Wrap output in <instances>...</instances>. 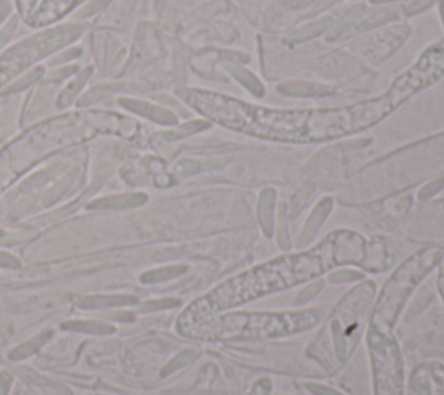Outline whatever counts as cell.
Here are the masks:
<instances>
[{
	"label": "cell",
	"instance_id": "cell-1",
	"mask_svg": "<svg viewBox=\"0 0 444 395\" xmlns=\"http://www.w3.org/2000/svg\"><path fill=\"white\" fill-rule=\"evenodd\" d=\"M184 99L210 120L262 139L285 142L332 141L361 132L384 120L396 108L389 94L342 109L278 112L257 108L207 90H186Z\"/></svg>",
	"mask_w": 444,
	"mask_h": 395
},
{
	"label": "cell",
	"instance_id": "cell-4",
	"mask_svg": "<svg viewBox=\"0 0 444 395\" xmlns=\"http://www.w3.org/2000/svg\"><path fill=\"white\" fill-rule=\"evenodd\" d=\"M443 255L444 248H423L404 260L392 272L391 278L382 286L379 298L375 300L370 325H368L370 330L377 331V333H392L394 331L401 310L406 305L408 298L413 295L416 286L431 274L432 269L439 266Z\"/></svg>",
	"mask_w": 444,
	"mask_h": 395
},
{
	"label": "cell",
	"instance_id": "cell-29",
	"mask_svg": "<svg viewBox=\"0 0 444 395\" xmlns=\"http://www.w3.org/2000/svg\"><path fill=\"white\" fill-rule=\"evenodd\" d=\"M200 170H203L202 163L195 160H183L178 165V172L183 173V175H193V173H198Z\"/></svg>",
	"mask_w": 444,
	"mask_h": 395
},
{
	"label": "cell",
	"instance_id": "cell-22",
	"mask_svg": "<svg viewBox=\"0 0 444 395\" xmlns=\"http://www.w3.org/2000/svg\"><path fill=\"white\" fill-rule=\"evenodd\" d=\"M89 75H90V70L85 71V73H82L80 77L77 78V80L70 82V85L66 87L65 92L61 94L60 101H58V106H60V108H65V106H68L70 102H72V99L75 97V94H77L78 90H80L82 87H84L85 80H87V78H89Z\"/></svg>",
	"mask_w": 444,
	"mask_h": 395
},
{
	"label": "cell",
	"instance_id": "cell-8",
	"mask_svg": "<svg viewBox=\"0 0 444 395\" xmlns=\"http://www.w3.org/2000/svg\"><path fill=\"white\" fill-rule=\"evenodd\" d=\"M332 208H333L332 198H323V200L314 207V210L311 212V215H309L304 229H302V232L298 234L297 243L298 248H305L314 238H316L318 231H320L321 226L325 224V220L328 219V215L332 213Z\"/></svg>",
	"mask_w": 444,
	"mask_h": 395
},
{
	"label": "cell",
	"instance_id": "cell-38",
	"mask_svg": "<svg viewBox=\"0 0 444 395\" xmlns=\"http://www.w3.org/2000/svg\"><path fill=\"white\" fill-rule=\"evenodd\" d=\"M439 6H441V19L444 23V0H439Z\"/></svg>",
	"mask_w": 444,
	"mask_h": 395
},
{
	"label": "cell",
	"instance_id": "cell-34",
	"mask_svg": "<svg viewBox=\"0 0 444 395\" xmlns=\"http://www.w3.org/2000/svg\"><path fill=\"white\" fill-rule=\"evenodd\" d=\"M438 288H439V295H441L443 302H444V255L439 262V279H438Z\"/></svg>",
	"mask_w": 444,
	"mask_h": 395
},
{
	"label": "cell",
	"instance_id": "cell-11",
	"mask_svg": "<svg viewBox=\"0 0 444 395\" xmlns=\"http://www.w3.org/2000/svg\"><path fill=\"white\" fill-rule=\"evenodd\" d=\"M222 65H224V68L229 71L234 78H237L239 84L245 87V89H249L250 92L255 94L257 97L264 96V87H262L261 80H259L254 73H250L249 70L243 68L242 65H238L233 58H229V59L224 58Z\"/></svg>",
	"mask_w": 444,
	"mask_h": 395
},
{
	"label": "cell",
	"instance_id": "cell-37",
	"mask_svg": "<svg viewBox=\"0 0 444 395\" xmlns=\"http://www.w3.org/2000/svg\"><path fill=\"white\" fill-rule=\"evenodd\" d=\"M6 14H7V4L4 2V4H0V19H2Z\"/></svg>",
	"mask_w": 444,
	"mask_h": 395
},
{
	"label": "cell",
	"instance_id": "cell-13",
	"mask_svg": "<svg viewBox=\"0 0 444 395\" xmlns=\"http://www.w3.org/2000/svg\"><path fill=\"white\" fill-rule=\"evenodd\" d=\"M146 195H120L113 198H104V200L96 201V203H90V208H132L139 207L146 201Z\"/></svg>",
	"mask_w": 444,
	"mask_h": 395
},
{
	"label": "cell",
	"instance_id": "cell-9",
	"mask_svg": "<svg viewBox=\"0 0 444 395\" xmlns=\"http://www.w3.org/2000/svg\"><path fill=\"white\" fill-rule=\"evenodd\" d=\"M274 205H276V191L273 188L262 189L257 203V219L266 238L274 234Z\"/></svg>",
	"mask_w": 444,
	"mask_h": 395
},
{
	"label": "cell",
	"instance_id": "cell-7",
	"mask_svg": "<svg viewBox=\"0 0 444 395\" xmlns=\"http://www.w3.org/2000/svg\"><path fill=\"white\" fill-rule=\"evenodd\" d=\"M444 73V49L443 47H432L427 50L420 61L406 71L404 75H401L398 80L394 82V85L389 90V97L394 102V106L398 108L399 104H403L408 97L413 96L415 92L422 90L423 87L431 85L432 82H435L438 78H441Z\"/></svg>",
	"mask_w": 444,
	"mask_h": 395
},
{
	"label": "cell",
	"instance_id": "cell-14",
	"mask_svg": "<svg viewBox=\"0 0 444 395\" xmlns=\"http://www.w3.org/2000/svg\"><path fill=\"white\" fill-rule=\"evenodd\" d=\"M188 266H170V267H163V269H156V271H149L146 274L141 276V281L143 283H163V281H170V279L179 278V276L186 274Z\"/></svg>",
	"mask_w": 444,
	"mask_h": 395
},
{
	"label": "cell",
	"instance_id": "cell-15",
	"mask_svg": "<svg viewBox=\"0 0 444 395\" xmlns=\"http://www.w3.org/2000/svg\"><path fill=\"white\" fill-rule=\"evenodd\" d=\"M410 395H431V367L418 366L411 374Z\"/></svg>",
	"mask_w": 444,
	"mask_h": 395
},
{
	"label": "cell",
	"instance_id": "cell-32",
	"mask_svg": "<svg viewBox=\"0 0 444 395\" xmlns=\"http://www.w3.org/2000/svg\"><path fill=\"white\" fill-rule=\"evenodd\" d=\"M40 75H42V70H40V68H37V70H35V71H31V73L28 75V77H26V78H23V80H21V82H23V84H19V85H13V87H11V89H9V90H7V92H6V94H11V92H18V90H21V89H23V87L30 85V84H31V82H33V80H37V78H38V77H40Z\"/></svg>",
	"mask_w": 444,
	"mask_h": 395
},
{
	"label": "cell",
	"instance_id": "cell-39",
	"mask_svg": "<svg viewBox=\"0 0 444 395\" xmlns=\"http://www.w3.org/2000/svg\"><path fill=\"white\" fill-rule=\"evenodd\" d=\"M385 2H396V0H372V4H385Z\"/></svg>",
	"mask_w": 444,
	"mask_h": 395
},
{
	"label": "cell",
	"instance_id": "cell-20",
	"mask_svg": "<svg viewBox=\"0 0 444 395\" xmlns=\"http://www.w3.org/2000/svg\"><path fill=\"white\" fill-rule=\"evenodd\" d=\"M198 357V350H195V349H190V350H184V352H180V354H178L175 355L174 359H172L170 362H168L167 366H165V369L162 371V374L165 377V374H170V373H174V371H178V369H180V367H184V366H188V364H191L193 361H195V359Z\"/></svg>",
	"mask_w": 444,
	"mask_h": 395
},
{
	"label": "cell",
	"instance_id": "cell-35",
	"mask_svg": "<svg viewBox=\"0 0 444 395\" xmlns=\"http://www.w3.org/2000/svg\"><path fill=\"white\" fill-rule=\"evenodd\" d=\"M0 266L2 267H18V260L7 254H0Z\"/></svg>",
	"mask_w": 444,
	"mask_h": 395
},
{
	"label": "cell",
	"instance_id": "cell-16",
	"mask_svg": "<svg viewBox=\"0 0 444 395\" xmlns=\"http://www.w3.org/2000/svg\"><path fill=\"white\" fill-rule=\"evenodd\" d=\"M330 28H332V19H330V18L320 19V21L311 23V25H305L304 28H300L298 31H296V33H293V35H290L288 40L290 42L311 40V38L318 37V35H321V33H323V31L330 30Z\"/></svg>",
	"mask_w": 444,
	"mask_h": 395
},
{
	"label": "cell",
	"instance_id": "cell-3",
	"mask_svg": "<svg viewBox=\"0 0 444 395\" xmlns=\"http://www.w3.org/2000/svg\"><path fill=\"white\" fill-rule=\"evenodd\" d=\"M323 319L320 309L290 312H221L203 319L180 335L205 342L234 340H274L292 337L316 328Z\"/></svg>",
	"mask_w": 444,
	"mask_h": 395
},
{
	"label": "cell",
	"instance_id": "cell-23",
	"mask_svg": "<svg viewBox=\"0 0 444 395\" xmlns=\"http://www.w3.org/2000/svg\"><path fill=\"white\" fill-rule=\"evenodd\" d=\"M208 127H210V124H205V121H191V124L180 125V127L172 130V132H167L165 134V137L170 141L183 139V137H188V136H191V134H196V132H200V130H205Z\"/></svg>",
	"mask_w": 444,
	"mask_h": 395
},
{
	"label": "cell",
	"instance_id": "cell-18",
	"mask_svg": "<svg viewBox=\"0 0 444 395\" xmlns=\"http://www.w3.org/2000/svg\"><path fill=\"white\" fill-rule=\"evenodd\" d=\"M396 18H398V13H396V11H392V9L375 11V13H372L367 19H363V21H361L359 25L356 26V31L359 33V31H367V30L375 28V26H382L384 23L392 21V19H396Z\"/></svg>",
	"mask_w": 444,
	"mask_h": 395
},
{
	"label": "cell",
	"instance_id": "cell-26",
	"mask_svg": "<svg viewBox=\"0 0 444 395\" xmlns=\"http://www.w3.org/2000/svg\"><path fill=\"white\" fill-rule=\"evenodd\" d=\"M431 380L434 385V395H444V366L439 362L431 364Z\"/></svg>",
	"mask_w": 444,
	"mask_h": 395
},
{
	"label": "cell",
	"instance_id": "cell-24",
	"mask_svg": "<svg viewBox=\"0 0 444 395\" xmlns=\"http://www.w3.org/2000/svg\"><path fill=\"white\" fill-rule=\"evenodd\" d=\"M49 335H50V331H47V333L42 335V337L31 340V342L25 343V345H21L18 350H14L13 355H11V359H23V357H28V355H31V354H35V350H37L38 347H40L42 343L45 342V338L49 337Z\"/></svg>",
	"mask_w": 444,
	"mask_h": 395
},
{
	"label": "cell",
	"instance_id": "cell-31",
	"mask_svg": "<svg viewBox=\"0 0 444 395\" xmlns=\"http://www.w3.org/2000/svg\"><path fill=\"white\" fill-rule=\"evenodd\" d=\"M115 89H117V87H112V85H108V87H99V89L92 90V92H90L87 97L82 99V101H80V106L90 104V102H94V101H96V99H103V97H104V94L113 92V90H115Z\"/></svg>",
	"mask_w": 444,
	"mask_h": 395
},
{
	"label": "cell",
	"instance_id": "cell-28",
	"mask_svg": "<svg viewBox=\"0 0 444 395\" xmlns=\"http://www.w3.org/2000/svg\"><path fill=\"white\" fill-rule=\"evenodd\" d=\"M179 300L174 298H163V300H156V302H148L143 305L144 312H158L163 309H172V307H178Z\"/></svg>",
	"mask_w": 444,
	"mask_h": 395
},
{
	"label": "cell",
	"instance_id": "cell-5",
	"mask_svg": "<svg viewBox=\"0 0 444 395\" xmlns=\"http://www.w3.org/2000/svg\"><path fill=\"white\" fill-rule=\"evenodd\" d=\"M373 296H375V283L368 281L359 284L342 298V302L328 318L326 330L332 340L333 354L340 364L351 359L363 335Z\"/></svg>",
	"mask_w": 444,
	"mask_h": 395
},
{
	"label": "cell",
	"instance_id": "cell-17",
	"mask_svg": "<svg viewBox=\"0 0 444 395\" xmlns=\"http://www.w3.org/2000/svg\"><path fill=\"white\" fill-rule=\"evenodd\" d=\"M137 300L134 296H89L82 300L80 307H112V305H127V303H136Z\"/></svg>",
	"mask_w": 444,
	"mask_h": 395
},
{
	"label": "cell",
	"instance_id": "cell-12",
	"mask_svg": "<svg viewBox=\"0 0 444 395\" xmlns=\"http://www.w3.org/2000/svg\"><path fill=\"white\" fill-rule=\"evenodd\" d=\"M125 108L132 109V112L143 114V117L149 118V120L156 121V124L162 125H174L178 124V118L174 117L170 112L162 108H156V106L146 104V102H137V101H120Z\"/></svg>",
	"mask_w": 444,
	"mask_h": 395
},
{
	"label": "cell",
	"instance_id": "cell-10",
	"mask_svg": "<svg viewBox=\"0 0 444 395\" xmlns=\"http://www.w3.org/2000/svg\"><path fill=\"white\" fill-rule=\"evenodd\" d=\"M278 92L288 97H318L333 92V89L321 84H313V82H286V84L278 85Z\"/></svg>",
	"mask_w": 444,
	"mask_h": 395
},
{
	"label": "cell",
	"instance_id": "cell-6",
	"mask_svg": "<svg viewBox=\"0 0 444 395\" xmlns=\"http://www.w3.org/2000/svg\"><path fill=\"white\" fill-rule=\"evenodd\" d=\"M367 343L375 395H404L403 355L394 335L377 333L368 328Z\"/></svg>",
	"mask_w": 444,
	"mask_h": 395
},
{
	"label": "cell",
	"instance_id": "cell-33",
	"mask_svg": "<svg viewBox=\"0 0 444 395\" xmlns=\"http://www.w3.org/2000/svg\"><path fill=\"white\" fill-rule=\"evenodd\" d=\"M308 389L316 395H344V394L337 392V390H333V389H326V386H323V385H308Z\"/></svg>",
	"mask_w": 444,
	"mask_h": 395
},
{
	"label": "cell",
	"instance_id": "cell-21",
	"mask_svg": "<svg viewBox=\"0 0 444 395\" xmlns=\"http://www.w3.org/2000/svg\"><path fill=\"white\" fill-rule=\"evenodd\" d=\"M364 274L363 272L352 271V269H340V271L332 272L328 274L326 281L330 284H345V283H354V281H363Z\"/></svg>",
	"mask_w": 444,
	"mask_h": 395
},
{
	"label": "cell",
	"instance_id": "cell-19",
	"mask_svg": "<svg viewBox=\"0 0 444 395\" xmlns=\"http://www.w3.org/2000/svg\"><path fill=\"white\" fill-rule=\"evenodd\" d=\"M363 11H364L363 7H356V9L349 11V13L345 14L344 18L339 19V23H337V25H333L332 28H330L328 40L333 42L337 37H339V35L345 33V30H349L351 26H354V23L361 18V16H363Z\"/></svg>",
	"mask_w": 444,
	"mask_h": 395
},
{
	"label": "cell",
	"instance_id": "cell-30",
	"mask_svg": "<svg viewBox=\"0 0 444 395\" xmlns=\"http://www.w3.org/2000/svg\"><path fill=\"white\" fill-rule=\"evenodd\" d=\"M435 2H438V0H413V2L406 7V14L413 16V14L423 13V11L429 9L432 4H435Z\"/></svg>",
	"mask_w": 444,
	"mask_h": 395
},
{
	"label": "cell",
	"instance_id": "cell-25",
	"mask_svg": "<svg viewBox=\"0 0 444 395\" xmlns=\"http://www.w3.org/2000/svg\"><path fill=\"white\" fill-rule=\"evenodd\" d=\"M65 328H72V330H80V331H90V333H113V328L101 325V323H92V321H85V323H68L65 325Z\"/></svg>",
	"mask_w": 444,
	"mask_h": 395
},
{
	"label": "cell",
	"instance_id": "cell-27",
	"mask_svg": "<svg viewBox=\"0 0 444 395\" xmlns=\"http://www.w3.org/2000/svg\"><path fill=\"white\" fill-rule=\"evenodd\" d=\"M443 189H444V175H443V177H439V179L432 180V183L427 184L426 188H423L422 191L418 193L420 201H427V200H431L432 196H435V195H438V193H441Z\"/></svg>",
	"mask_w": 444,
	"mask_h": 395
},
{
	"label": "cell",
	"instance_id": "cell-2",
	"mask_svg": "<svg viewBox=\"0 0 444 395\" xmlns=\"http://www.w3.org/2000/svg\"><path fill=\"white\" fill-rule=\"evenodd\" d=\"M367 256L368 244L363 236L351 231L333 232L314 250L278 256L271 262L233 276L208 293L196 298L179 315L178 331L180 333L203 319L245 305L252 300L313 281L314 278L337 266L354 264L364 267Z\"/></svg>",
	"mask_w": 444,
	"mask_h": 395
},
{
	"label": "cell",
	"instance_id": "cell-36",
	"mask_svg": "<svg viewBox=\"0 0 444 395\" xmlns=\"http://www.w3.org/2000/svg\"><path fill=\"white\" fill-rule=\"evenodd\" d=\"M4 378L6 377H0V395H6L7 392V382Z\"/></svg>",
	"mask_w": 444,
	"mask_h": 395
}]
</instances>
